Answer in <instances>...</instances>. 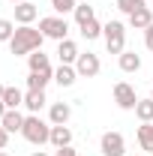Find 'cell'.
<instances>
[{
	"instance_id": "obj_1",
	"label": "cell",
	"mask_w": 153,
	"mask_h": 156,
	"mask_svg": "<svg viewBox=\"0 0 153 156\" xmlns=\"http://www.w3.org/2000/svg\"><path fill=\"white\" fill-rule=\"evenodd\" d=\"M42 42H45V36H42L39 27H33V24H18L15 27V36L9 39V51L15 57H27V54H33V51L42 48Z\"/></svg>"
},
{
	"instance_id": "obj_2",
	"label": "cell",
	"mask_w": 153,
	"mask_h": 156,
	"mask_svg": "<svg viewBox=\"0 0 153 156\" xmlns=\"http://www.w3.org/2000/svg\"><path fill=\"white\" fill-rule=\"evenodd\" d=\"M21 135H24V141L42 147V144L51 141V123H45L39 114H27L24 117V126H21Z\"/></svg>"
},
{
	"instance_id": "obj_3",
	"label": "cell",
	"mask_w": 153,
	"mask_h": 156,
	"mask_svg": "<svg viewBox=\"0 0 153 156\" xmlns=\"http://www.w3.org/2000/svg\"><path fill=\"white\" fill-rule=\"evenodd\" d=\"M102 39H105L108 54H123L126 51V24L123 21H108L102 27Z\"/></svg>"
},
{
	"instance_id": "obj_4",
	"label": "cell",
	"mask_w": 153,
	"mask_h": 156,
	"mask_svg": "<svg viewBox=\"0 0 153 156\" xmlns=\"http://www.w3.org/2000/svg\"><path fill=\"white\" fill-rule=\"evenodd\" d=\"M39 30H42V36L45 39H54V42H63V39H69V24L63 15H45V18H39Z\"/></svg>"
},
{
	"instance_id": "obj_5",
	"label": "cell",
	"mask_w": 153,
	"mask_h": 156,
	"mask_svg": "<svg viewBox=\"0 0 153 156\" xmlns=\"http://www.w3.org/2000/svg\"><path fill=\"white\" fill-rule=\"evenodd\" d=\"M99 153L102 156H126V138L120 132H105L99 138Z\"/></svg>"
},
{
	"instance_id": "obj_6",
	"label": "cell",
	"mask_w": 153,
	"mask_h": 156,
	"mask_svg": "<svg viewBox=\"0 0 153 156\" xmlns=\"http://www.w3.org/2000/svg\"><path fill=\"white\" fill-rule=\"evenodd\" d=\"M99 69H102L99 54H93V51L78 54V60H75V72H78V78H96V75H99Z\"/></svg>"
},
{
	"instance_id": "obj_7",
	"label": "cell",
	"mask_w": 153,
	"mask_h": 156,
	"mask_svg": "<svg viewBox=\"0 0 153 156\" xmlns=\"http://www.w3.org/2000/svg\"><path fill=\"white\" fill-rule=\"evenodd\" d=\"M114 102H117V108H123V111H135V105H138L135 87L126 84V81H117L114 84Z\"/></svg>"
},
{
	"instance_id": "obj_8",
	"label": "cell",
	"mask_w": 153,
	"mask_h": 156,
	"mask_svg": "<svg viewBox=\"0 0 153 156\" xmlns=\"http://www.w3.org/2000/svg\"><path fill=\"white\" fill-rule=\"evenodd\" d=\"M69 117H72V108H69L66 102H54V105L48 108V123H51V126H66Z\"/></svg>"
},
{
	"instance_id": "obj_9",
	"label": "cell",
	"mask_w": 153,
	"mask_h": 156,
	"mask_svg": "<svg viewBox=\"0 0 153 156\" xmlns=\"http://www.w3.org/2000/svg\"><path fill=\"white\" fill-rule=\"evenodd\" d=\"M78 45L72 42V39H63V42H57V57L60 63H66V66H75V60H78Z\"/></svg>"
},
{
	"instance_id": "obj_10",
	"label": "cell",
	"mask_w": 153,
	"mask_h": 156,
	"mask_svg": "<svg viewBox=\"0 0 153 156\" xmlns=\"http://www.w3.org/2000/svg\"><path fill=\"white\" fill-rule=\"evenodd\" d=\"M36 18H39V9L30 3V0L15 3V24H33Z\"/></svg>"
},
{
	"instance_id": "obj_11",
	"label": "cell",
	"mask_w": 153,
	"mask_h": 156,
	"mask_svg": "<svg viewBox=\"0 0 153 156\" xmlns=\"http://www.w3.org/2000/svg\"><path fill=\"white\" fill-rule=\"evenodd\" d=\"M150 24H153L150 6H141V9H135L132 15H129V27H132V30H147Z\"/></svg>"
},
{
	"instance_id": "obj_12",
	"label": "cell",
	"mask_w": 153,
	"mask_h": 156,
	"mask_svg": "<svg viewBox=\"0 0 153 156\" xmlns=\"http://www.w3.org/2000/svg\"><path fill=\"white\" fill-rule=\"evenodd\" d=\"M0 126L12 135V132H21V126H24V114H21L18 108H9L6 114H3V120H0Z\"/></svg>"
},
{
	"instance_id": "obj_13",
	"label": "cell",
	"mask_w": 153,
	"mask_h": 156,
	"mask_svg": "<svg viewBox=\"0 0 153 156\" xmlns=\"http://www.w3.org/2000/svg\"><path fill=\"white\" fill-rule=\"evenodd\" d=\"M27 66H30V72H54L51 60H48V54H42V48L33 51V54H27Z\"/></svg>"
},
{
	"instance_id": "obj_14",
	"label": "cell",
	"mask_w": 153,
	"mask_h": 156,
	"mask_svg": "<svg viewBox=\"0 0 153 156\" xmlns=\"http://www.w3.org/2000/svg\"><path fill=\"white\" fill-rule=\"evenodd\" d=\"M117 66H120V72H138L141 69V54L123 51V54H117Z\"/></svg>"
},
{
	"instance_id": "obj_15",
	"label": "cell",
	"mask_w": 153,
	"mask_h": 156,
	"mask_svg": "<svg viewBox=\"0 0 153 156\" xmlns=\"http://www.w3.org/2000/svg\"><path fill=\"white\" fill-rule=\"evenodd\" d=\"M45 102H48V99H45V90H27V93H24V108H27L30 114H39Z\"/></svg>"
},
{
	"instance_id": "obj_16",
	"label": "cell",
	"mask_w": 153,
	"mask_h": 156,
	"mask_svg": "<svg viewBox=\"0 0 153 156\" xmlns=\"http://www.w3.org/2000/svg\"><path fill=\"white\" fill-rule=\"evenodd\" d=\"M54 81H57L60 87H72L78 81V72H75V66H66V63H60L57 69H54Z\"/></svg>"
},
{
	"instance_id": "obj_17",
	"label": "cell",
	"mask_w": 153,
	"mask_h": 156,
	"mask_svg": "<svg viewBox=\"0 0 153 156\" xmlns=\"http://www.w3.org/2000/svg\"><path fill=\"white\" fill-rule=\"evenodd\" d=\"M48 144H54V147H69L72 144V129L69 126H51V141Z\"/></svg>"
},
{
	"instance_id": "obj_18",
	"label": "cell",
	"mask_w": 153,
	"mask_h": 156,
	"mask_svg": "<svg viewBox=\"0 0 153 156\" xmlns=\"http://www.w3.org/2000/svg\"><path fill=\"white\" fill-rule=\"evenodd\" d=\"M135 138H138V147L141 150L153 153V123H141L138 132H135Z\"/></svg>"
},
{
	"instance_id": "obj_19",
	"label": "cell",
	"mask_w": 153,
	"mask_h": 156,
	"mask_svg": "<svg viewBox=\"0 0 153 156\" xmlns=\"http://www.w3.org/2000/svg\"><path fill=\"white\" fill-rule=\"evenodd\" d=\"M48 81H54V72H30L27 75V90H45Z\"/></svg>"
},
{
	"instance_id": "obj_20",
	"label": "cell",
	"mask_w": 153,
	"mask_h": 156,
	"mask_svg": "<svg viewBox=\"0 0 153 156\" xmlns=\"http://www.w3.org/2000/svg\"><path fill=\"white\" fill-rule=\"evenodd\" d=\"M135 117L141 120V123H153V99H138V105H135Z\"/></svg>"
},
{
	"instance_id": "obj_21",
	"label": "cell",
	"mask_w": 153,
	"mask_h": 156,
	"mask_svg": "<svg viewBox=\"0 0 153 156\" xmlns=\"http://www.w3.org/2000/svg\"><path fill=\"white\" fill-rule=\"evenodd\" d=\"M3 105H6V108H18V105H24V93H21L18 87H6V90H3Z\"/></svg>"
},
{
	"instance_id": "obj_22",
	"label": "cell",
	"mask_w": 153,
	"mask_h": 156,
	"mask_svg": "<svg viewBox=\"0 0 153 156\" xmlns=\"http://www.w3.org/2000/svg\"><path fill=\"white\" fill-rule=\"evenodd\" d=\"M102 27H105V24H99V21H87V24H81V27H78V30H81V36L87 39V42H93V39H99L102 36Z\"/></svg>"
},
{
	"instance_id": "obj_23",
	"label": "cell",
	"mask_w": 153,
	"mask_h": 156,
	"mask_svg": "<svg viewBox=\"0 0 153 156\" xmlns=\"http://www.w3.org/2000/svg\"><path fill=\"white\" fill-rule=\"evenodd\" d=\"M72 15H75L78 27H81V24H87V21H93V18H96V15H93V6H87V3H78V6H75V12H72Z\"/></svg>"
},
{
	"instance_id": "obj_24",
	"label": "cell",
	"mask_w": 153,
	"mask_h": 156,
	"mask_svg": "<svg viewBox=\"0 0 153 156\" xmlns=\"http://www.w3.org/2000/svg\"><path fill=\"white\" fill-rule=\"evenodd\" d=\"M75 0H51V9L57 12V15H66V12H75Z\"/></svg>"
},
{
	"instance_id": "obj_25",
	"label": "cell",
	"mask_w": 153,
	"mask_h": 156,
	"mask_svg": "<svg viewBox=\"0 0 153 156\" xmlns=\"http://www.w3.org/2000/svg\"><path fill=\"white\" fill-rule=\"evenodd\" d=\"M12 36H15V21L0 18V42H9Z\"/></svg>"
},
{
	"instance_id": "obj_26",
	"label": "cell",
	"mask_w": 153,
	"mask_h": 156,
	"mask_svg": "<svg viewBox=\"0 0 153 156\" xmlns=\"http://www.w3.org/2000/svg\"><path fill=\"white\" fill-rule=\"evenodd\" d=\"M141 6H147V3L144 0H117V9L126 12V15H132L135 9H141Z\"/></svg>"
},
{
	"instance_id": "obj_27",
	"label": "cell",
	"mask_w": 153,
	"mask_h": 156,
	"mask_svg": "<svg viewBox=\"0 0 153 156\" xmlns=\"http://www.w3.org/2000/svg\"><path fill=\"white\" fill-rule=\"evenodd\" d=\"M144 45H147V51H153V24L144 30Z\"/></svg>"
},
{
	"instance_id": "obj_28",
	"label": "cell",
	"mask_w": 153,
	"mask_h": 156,
	"mask_svg": "<svg viewBox=\"0 0 153 156\" xmlns=\"http://www.w3.org/2000/svg\"><path fill=\"white\" fill-rule=\"evenodd\" d=\"M54 156H78V150L72 147V144H69V147H60V150H57Z\"/></svg>"
},
{
	"instance_id": "obj_29",
	"label": "cell",
	"mask_w": 153,
	"mask_h": 156,
	"mask_svg": "<svg viewBox=\"0 0 153 156\" xmlns=\"http://www.w3.org/2000/svg\"><path fill=\"white\" fill-rule=\"evenodd\" d=\"M6 144H9V132L0 126V150H6Z\"/></svg>"
},
{
	"instance_id": "obj_30",
	"label": "cell",
	"mask_w": 153,
	"mask_h": 156,
	"mask_svg": "<svg viewBox=\"0 0 153 156\" xmlns=\"http://www.w3.org/2000/svg\"><path fill=\"white\" fill-rule=\"evenodd\" d=\"M6 111H9V108H6V105H3V99H0V120H3V114H6Z\"/></svg>"
},
{
	"instance_id": "obj_31",
	"label": "cell",
	"mask_w": 153,
	"mask_h": 156,
	"mask_svg": "<svg viewBox=\"0 0 153 156\" xmlns=\"http://www.w3.org/2000/svg\"><path fill=\"white\" fill-rule=\"evenodd\" d=\"M30 156H48V153H45V150H36V153H30Z\"/></svg>"
},
{
	"instance_id": "obj_32",
	"label": "cell",
	"mask_w": 153,
	"mask_h": 156,
	"mask_svg": "<svg viewBox=\"0 0 153 156\" xmlns=\"http://www.w3.org/2000/svg\"><path fill=\"white\" fill-rule=\"evenodd\" d=\"M3 90H6V87H3V84H0V99H3Z\"/></svg>"
},
{
	"instance_id": "obj_33",
	"label": "cell",
	"mask_w": 153,
	"mask_h": 156,
	"mask_svg": "<svg viewBox=\"0 0 153 156\" xmlns=\"http://www.w3.org/2000/svg\"><path fill=\"white\" fill-rule=\"evenodd\" d=\"M9 3H24V0H9Z\"/></svg>"
},
{
	"instance_id": "obj_34",
	"label": "cell",
	"mask_w": 153,
	"mask_h": 156,
	"mask_svg": "<svg viewBox=\"0 0 153 156\" xmlns=\"http://www.w3.org/2000/svg\"><path fill=\"white\" fill-rule=\"evenodd\" d=\"M0 156H9V153H6V150H0Z\"/></svg>"
},
{
	"instance_id": "obj_35",
	"label": "cell",
	"mask_w": 153,
	"mask_h": 156,
	"mask_svg": "<svg viewBox=\"0 0 153 156\" xmlns=\"http://www.w3.org/2000/svg\"><path fill=\"white\" fill-rule=\"evenodd\" d=\"M138 156H147V153H138Z\"/></svg>"
},
{
	"instance_id": "obj_36",
	"label": "cell",
	"mask_w": 153,
	"mask_h": 156,
	"mask_svg": "<svg viewBox=\"0 0 153 156\" xmlns=\"http://www.w3.org/2000/svg\"><path fill=\"white\" fill-rule=\"evenodd\" d=\"M150 99H153V90H150Z\"/></svg>"
}]
</instances>
